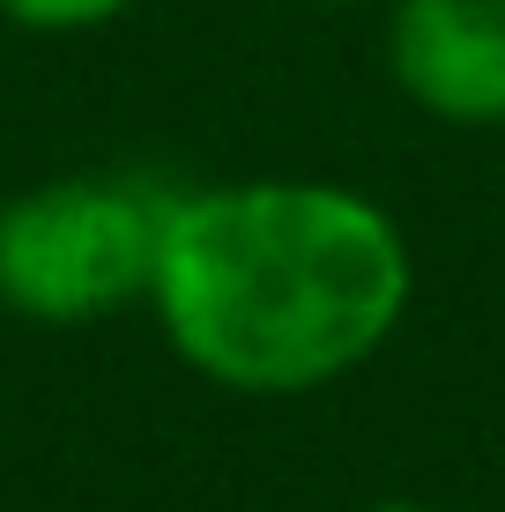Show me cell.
<instances>
[{
	"label": "cell",
	"instance_id": "6da1fadb",
	"mask_svg": "<svg viewBox=\"0 0 505 512\" xmlns=\"http://www.w3.org/2000/svg\"><path fill=\"white\" fill-rule=\"evenodd\" d=\"M409 297L402 223L335 179L179 186L149 282L171 357L246 401H298L364 372L402 334Z\"/></svg>",
	"mask_w": 505,
	"mask_h": 512
},
{
	"label": "cell",
	"instance_id": "7a4b0ae2",
	"mask_svg": "<svg viewBox=\"0 0 505 512\" xmlns=\"http://www.w3.org/2000/svg\"><path fill=\"white\" fill-rule=\"evenodd\" d=\"M179 186L149 171H82L0 201V305L38 327H90L149 305Z\"/></svg>",
	"mask_w": 505,
	"mask_h": 512
},
{
	"label": "cell",
	"instance_id": "3957f363",
	"mask_svg": "<svg viewBox=\"0 0 505 512\" xmlns=\"http://www.w3.org/2000/svg\"><path fill=\"white\" fill-rule=\"evenodd\" d=\"M387 75L439 127H505V0H387Z\"/></svg>",
	"mask_w": 505,
	"mask_h": 512
},
{
	"label": "cell",
	"instance_id": "277c9868",
	"mask_svg": "<svg viewBox=\"0 0 505 512\" xmlns=\"http://www.w3.org/2000/svg\"><path fill=\"white\" fill-rule=\"evenodd\" d=\"M127 8H142V0H0V15H8L15 30H45V38L104 30V23H119Z\"/></svg>",
	"mask_w": 505,
	"mask_h": 512
},
{
	"label": "cell",
	"instance_id": "5b68a950",
	"mask_svg": "<svg viewBox=\"0 0 505 512\" xmlns=\"http://www.w3.org/2000/svg\"><path fill=\"white\" fill-rule=\"evenodd\" d=\"M364 512H439V505H424V498H379V505H364Z\"/></svg>",
	"mask_w": 505,
	"mask_h": 512
},
{
	"label": "cell",
	"instance_id": "8992f818",
	"mask_svg": "<svg viewBox=\"0 0 505 512\" xmlns=\"http://www.w3.org/2000/svg\"><path fill=\"white\" fill-rule=\"evenodd\" d=\"M335 8H372V0H335Z\"/></svg>",
	"mask_w": 505,
	"mask_h": 512
}]
</instances>
